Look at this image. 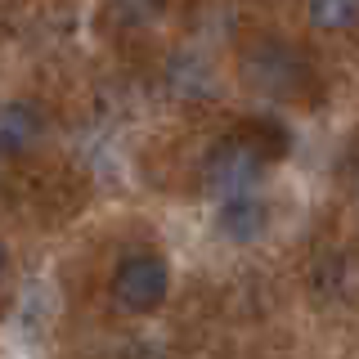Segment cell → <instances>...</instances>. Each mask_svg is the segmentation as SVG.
<instances>
[{"mask_svg": "<svg viewBox=\"0 0 359 359\" xmlns=\"http://www.w3.org/2000/svg\"><path fill=\"white\" fill-rule=\"evenodd\" d=\"M171 292V269L157 252H126L112 269V301L130 314H149Z\"/></svg>", "mask_w": 359, "mask_h": 359, "instance_id": "1", "label": "cell"}, {"mask_svg": "<svg viewBox=\"0 0 359 359\" xmlns=\"http://www.w3.org/2000/svg\"><path fill=\"white\" fill-rule=\"evenodd\" d=\"M261 166H265V157L256 153L252 144H243V140L220 144V149L207 157V171H202V180H207V194L211 198L252 194V189L261 184Z\"/></svg>", "mask_w": 359, "mask_h": 359, "instance_id": "2", "label": "cell"}, {"mask_svg": "<svg viewBox=\"0 0 359 359\" xmlns=\"http://www.w3.org/2000/svg\"><path fill=\"white\" fill-rule=\"evenodd\" d=\"M247 76H252L261 90H274V95H287V90H301L306 86V63L301 54L283 41H265L252 50L247 59Z\"/></svg>", "mask_w": 359, "mask_h": 359, "instance_id": "3", "label": "cell"}, {"mask_svg": "<svg viewBox=\"0 0 359 359\" xmlns=\"http://www.w3.org/2000/svg\"><path fill=\"white\" fill-rule=\"evenodd\" d=\"M216 229L229 243H256L269 229V207L252 194H233V198H216Z\"/></svg>", "mask_w": 359, "mask_h": 359, "instance_id": "4", "label": "cell"}, {"mask_svg": "<svg viewBox=\"0 0 359 359\" xmlns=\"http://www.w3.org/2000/svg\"><path fill=\"white\" fill-rule=\"evenodd\" d=\"M41 130H45V117L32 104H22V99L0 104V157L32 153L41 144Z\"/></svg>", "mask_w": 359, "mask_h": 359, "instance_id": "5", "label": "cell"}, {"mask_svg": "<svg viewBox=\"0 0 359 359\" xmlns=\"http://www.w3.org/2000/svg\"><path fill=\"white\" fill-rule=\"evenodd\" d=\"M310 22L328 32H346L359 22V0H310Z\"/></svg>", "mask_w": 359, "mask_h": 359, "instance_id": "6", "label": "cell"}, {"mask_svg": "<svg viewBox=\"0 0 359 359\" xmlns=\"http://www.w3.org/2000/svg\"><path fill=\"white\" fill-rule=\"evenodd\" d=\"M5 265H9V256H5V243H0V274H5Z\"/></svg>", "mask_w": 359, "mask_h": 359, "instance_id": "7", "label": "cell"}]
</instances>
